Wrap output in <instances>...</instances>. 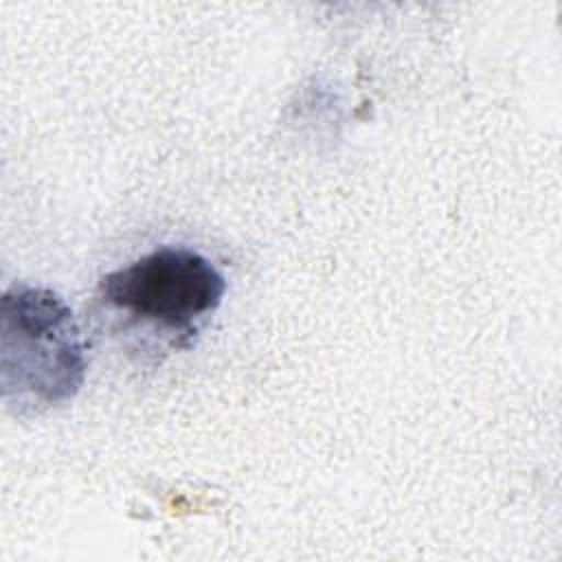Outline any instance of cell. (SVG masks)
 <instances>
[{"label":"cell","instance_id":"6da1fadb","mask_svg":"<svg viewBox=\"0 0 562 562\" xmlns=\"http://www.w3.org/2000/svg\"><path fill=\"white\" fill-rule=\"evenodd\" d=\"M86 378V349L66 301L40 285L15 283L0 305V386L18 415L70 402Z\"/></svg>","mask_w":562,"mask_h":562},{"label":"cell","instance_id":"7a4b0ae2","mask_svg":"<svg viewBox=\"0 0 562 562\" xmlns=\"http://www.w3.org/2000/svg\"><path fill=\"white\" fill-rule=\"evenodd\" d=\"M226 292L224 274L198 250L160 246L101 277L97 305L125 329L189 349Z\"/></svg>","mask_w":562,"mask_h":562}]
</instances>
